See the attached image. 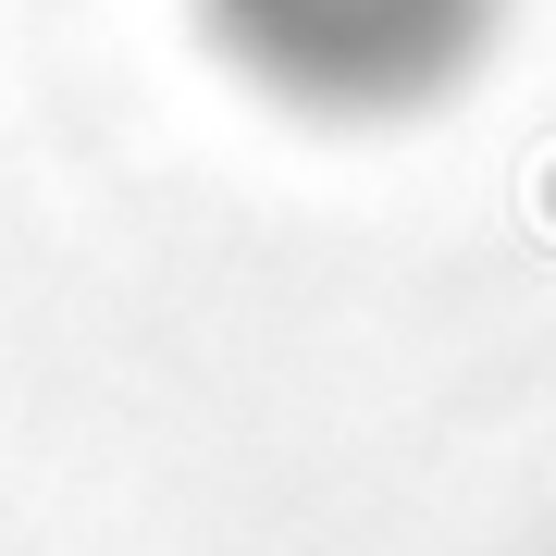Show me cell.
I'll return each instance as SVG.
<instances>
[{
	"label": "cell",
	"mask_w": 556,
	"mask_h": 556,
	"mask_svg": "<svg viewBox=\"0 0 556 556\" xmlns=\"http://www.w3.org/2000/svg\"><path fill=\"white\" fill-rule=\"evenodd\" d=\"M211 75L298 137H408L457 112L519 0H186Z\"/></svg>",
	"instance_id": "obj_1"
}]
</instances>
